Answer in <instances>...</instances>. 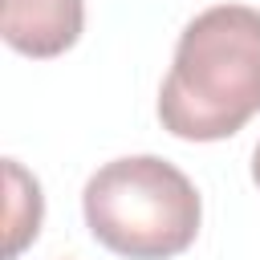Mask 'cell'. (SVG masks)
I'll return each mask as SVG.
<instances>
[{
	"mask_svg": "<svg viewBox=\"0 0 260 260\" xmlns=\"http://www.w3.org/2000/svg\"><path fill=\"white\" fill-rule=\"evenodd\" d=\"M260 114V8L215 4L175 45L158 122L183 142H219Z\"/></svg>",
	"mask_w": 260,
	"mask_h": 260,
	"instance_id": "6da1fadb",
	"label": "cell"
},
{
	"mask_svg": "<svg viewBox=\"0 0 260 260\" xmlns=\"http://www.w3.org/2000/svg\"><path fill=\"white\" fill-rule=\"evenodd\" d=\"M85 228L126 260H171L199 236L195 183L158 154H126L98 167L81 191Z\"/></svg>",
	"mask_w": 260,
	"mask_h": 260,
	"instance_id": "7a4b0ae2",
	"label": "cell"
},
{
	"mask_svg": "<svg viewBox=\"0 0 260 260\" xmlns=\"http://www.w3.org/2000/svg\"><path fill=\"white\" fill-rule=\"evenodd\" d=\"M85 24L81 0H4V41L24 57H61Z\"/></svg>",
	"mask_w": 260,
	"mask_h": 260,
	"instance_id": "3957f363",
	"label": "cell"
},
{
	"mask_svg": "<svg viewBox=\"0 0 260 260\" xmlns=\"http://www.w3.org/2000/svg\"><path fill=\"white\" fill-rule=\"evenodd\" d=\"M4 171H8V191H12V207H8V248H4V256L16 260L20 248H24L28 240H37L45 203H41V187H37V179H32L16 158H8Z\"/></svg>",
	"mask_w": 260,
	"mask_h": 260,
	"instance_id": "277c9868",
	"label": "cell"
},
{
	"mask_svg": "<svg viewBox=\"0 0 260 260\" xmlns=\"http://www.w3.org/2000/svg\"><path fill=\"white\" fill-rule=\"evenodd\" d=\"M252 179H256V187H260V142H256V150H252Z\"/></svg>",
	"mask_w": 260,
	"mask_h": 260,
	"instance_id": "5b68a950",
	"label": "cell"
}]
</instances>
